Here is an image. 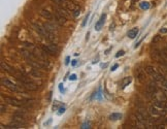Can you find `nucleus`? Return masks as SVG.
I'll list each match as a JSON object with an SVG mask.
<instances>
[{"instance_id": "obj_1", "label": "nucleus", "mask_w": 167, "mask_h": 129, "mask_svg": "<svg viewBox=\"0 0 167 129\" xmlns=\"http://www.w3.org/2000/svg\"><path fill=\"white\" fill-rule=\"evenodd\" d=\"M1 85L4 86V87L9 88V89H11V91L20 92V93H22L24 89L23 86H18L17 84H15L13 81L9 80V78H3V80H1Z\"/></svg>"}, {"instance_id": "obj_2", "label": "nucleus", "mask_w": 167, "mask_h": 129, "mask_svg": "<svg viewBox=\"0 0 167 129\" xmlns=\"http://www.w3.org/2000/svg\"><path fill=\"white\" fill-rule=\"evenodd\" d=\"M43 53L48 54V55H57L58 52H59V47L57 45H43L41 47Z\"/></svg>"}, {"instance_id": "obj_3", "label": "nucleus", "mask_w": 167, "mask_h": 129, "mask_svg": "<svg viewBox=\"0 0 167 129\" xmlns=\"http://www.w3.org/2000/svg\"><path fill=\"white\" fill-rule=\"evenodd\" d=\"M5 101H6L7 103L11 104V105L17 106V108H23V106H25V104H26L25 100H20V99H17V98H14V97H9V96L5 97Z\"/></svg>"}, {"instance_id": "obj_4", "label": "nucleus", "mask_w": 167, "mask_h": 129, "mask_svg": "<svg viewBox=\"0 0 167 129\" xmlns=\"http://www.w3.org/2000/svg\"><path fill=\"white\" fill-rule=\"evenodd\" d=\"M158 92V87H157V84L155 82H151L148 85V88H146V94L149 96H154L155 93Z\"/></svg>"}, {"instance_id": "obj_5", "label": "nucleus", "mask_w": 167, "mask_h": 129, "mask_svg": "<svg viewBox=\"0 0 167 129\" xmlns=\"http://www.w3.org/2000/svg\"><path fill=\"white\" fill-rule=\"evenodd\" d=\"M0 66H1V69H2L3 71L9 72V73H11V74L16 73V72H15V68L11 67V66L9 65L7 63H5L4 61H1V63H0Z\"/></svg>"}, {"instance_id": "obj_6", "label": "nucleus", "mask_w": 167, "mask_h": 129, "mask_svg": "<svg viewBox=\"0 0 167 129\" xmlns=\"http://www.w3.org/2000/svg\"><path fill=\"white\" fill-rule=\"evenodd\" d=\"M149 114L151 115L152 117H160L162 115V113L159 110V108H157L156 105H152L149 108Z\"/></svg>"}, {"instance_id": "obj_7", "label": "nucleus", "mask_w": 167, "mask_h": 129, "mask_svg": "<svg viewBox=\"0 0 167 129\" xmlns=\"http://www.w3.org/2000/svg\"><path fill=\"white\" fill-rule=\"evenodd\" d=\"M24 87V89L27 90V91H36L38 89V86L36 84H34L33 82H29V83H26V84L22 85Z\"/></svg>"}, {"instance_id": "obj_8", "label": "nucleus", "mask_w": 167, "mask_h": 129, "mask_svg": "<svg viewBox=\"0 0 167 129\" xmlns=\"http://www.w3.org/2000/svg\"><path fill=\"white\" fill-rule=\"evenodd\" d=\"M54 18H55V21L57 22L59 25H64V24L66 23V19H67V18L60 15V14L57 13V11H55V14H54Z\"/></svg>"}, {"instance_id": "obj_9", "label": "nucleus", "mask_w": 167, "mask_h": 129, "mask_svg": "<svg viewBox=\"0 0 167 129\" xmlns=\"http://www.w3.org/2000/svg\"><path fill=\"white\" fill-rule=\"evenodd\" d=\"M28 74L31 76H33V78H41V76H43V73L41 71H40V69H38V68H31V69L28 71Z\"/></svg>"}, {"instance_id": "obj_10", "label": "nucleus", "mask_w": 167, "mask_h": 129, "mask_svg": "<svg viewBox=\"0 0 167 129\" xmlns=\"http://www.w3.org/2000/svg\"><path fill=\"white\" fill-rule=\"evenodd\" d=\"M21 54L26 58V59L29 61V60H33V59H36L35 55L32 53L30 50H21Z\"/></svg>"}, {"instance_id": "obj_11", "label": "nucleus", "mask_w": 167, "mask_h": 129, "mask_svg": "<svg viewBox=\"0 0 167 129\" xmlns=\"http://www.w3.org/2000/svg\"><path fill=\"white\" fill-rule=\"evenodd\" d=\"M105 18H106V15L105 14H102L100 19L97 21V23L95 24V30L96 31H99L100 29L102 28V26L104 25V22H105Z\"/></svg>"}, {"instance_id": "obj_12", "label": "nucleus", "mask_w": 167, "mask_h": 129, "mask_svg": "<svg viewBox=\"0 0 167 129\" xmlns=\"http://www.w3.org/2000/svg\"><path fill=\"white\" fill-rule=\"evenodd\" d=\"M144 70H146V72L149 74V76H151L152 78H154L155 76H156L157 73H158L159 71H157V69L154 67V66L152 65H148L146 66V68H144Z\"/></svg>"}, {"instance_id": "obj_13", "label": "nucleus", "mask_w": 167, "mask_h": 129, "mask_svg": "<svg viewBox=\"0 0 167 129\" xmlns=\"http://www.w3.org/2000/svg\"><path fill=\"white\" fill-rule=\"evenodd\" d=\"M56 11L59 13L60 15L64 16L65 18H69V16H70V13H69L70 11H68L67 9H64V7H62V6H56Z\"/></svg>"}, {"instance_id": "obj_14", "label": "nucleus", "mask_w": 167, "mask_h": 129, "mask_svg": "<svg viewBox=\"0 0 167 129\" xmlns=\"http://www.w3.org/2000/svg\"><path fill=\"white\" fill-rule=\"evenodd\" d=\"M40 15L47 20H52L54 18V15L51 11H48V9H41V11H40Z\"/></svg>"}, {"instance_id": "obj_15", "label": "nucleus", "mask_w": 167, "mask_h": 129, "mask_svg": "<svg viewBox=\"0 0 167 129\" xmlns=\"http://www.w3.org/2000/svg\"><path fill=\"white\" fill-rule=\"evenodd\" d=\"M138 32H139V30H138L137 27L132 28V29H130L129 31H128V37L131 38V39H134V38L137 36Z\"/></svg>"}, {"instance_id": "obj_16", "label": "nucleus", "mask_w": 167, "mask_h": 129, "mask_svg": "<svg viewBox=\"0 0 167 129\" xmlns=\"http://www.w3.org/2000/svg\"><path fill=\"white\" fill-rule=\"evenodd\" d=\"M136 76H137V80L139 82H144L146 81V70H141V69H138L136 71Z\"/></svg>"}, {"instance_id": "obj_17", "label": "nucleus", "mask_w": 167, "mask_h": 129, "mask_svg": "<svg viewBox=\"0 0 167 129\" xmlns=\"http://www.w3.org/2000/svg\"><path fill=\"white\" fill-rule=\"evenodd\" d=\"M64 4H65V7H66V9H67L68 11H75V9L78 7V5H76L75 3H73V2H70V1H68V0L66 1L65 3H64Z\"/></svg>"}, {"instance_id": "obj_18", "label": "nucleus", "mask_w": 167, "mask_h": 129, "mask_svg": "<svg viewBox=\"0 0 167 129\" xmlns=\"http://www.w3.org/2000/svg\"><path fill=\"white\" fill-rule=\"evenodd\" d=\"M43 26H45V28L48 30V31L53 32V33H54V31L57 29V27H56L53 23H45V24H43Z\"/></svg>"}, {"instance_id": "obj_19", "label": "nucleus", "mask_w": 167, "mask_h": 129, "mask_svg": "<svg viewBox=\"0 0 167 129\" xmlns=\"http://www.w3.org/2000/svg\"><path fill=\"white\" fill-rule=\"evenodd\" d=\"M122 118V115L120 114V113H114V114H112L109 116V119L110 120H112V121H117V120H119V119H121Z\"/></svg>"}, {"instance_id": "obj_20", "label": "nucleus", "mask_w": 167, "mask_h": 129, "mask_svg": "<svg viewBox=\"0 0 167 129\" xmlns=\"http://www.w3.org/2000/svg\"><path fill=\"white\" fill-rule=\"evenodd\" d=\"M130 83H131V78H124V81H123V84H122V87L125 88L127 85H129Z\"/></svg>"}, {"instance_id": "obj_21", "label": "nucleus", "mask_w": 167, "mask_h": 129, "mask_svg": "<svg viewBox=\"0 0 167 129\" xmlns=\"http://www.w3.org/2000/svg\"><path fill=\"white\" fill-rule=\"evenodd\" d=\"M161 40H162V36L161 35H156L153 38V42H154V43H157V42L161 41Z\"/></svg>"}, {"instance_id": "obj_22", "label": "nucleus", "mask_w": 167, "mask_h": 129, "mask_svg": "<svg viewBox=\"0 0 167 129\" xmlns=\"http://www.w3.org/2000/svg\"><path fill=\"white\" fill-rule=\"evenodd\" d=\"M56 5H62L63 3H65L67 0H52Z\"/></svg>"}, {"instance_id": "obj_23", "label": "nucleus", "mask_w": 167, "mask_h": 129, "mask_svg": "<svg viewBox=\"0 0 167 129\" xmlns=\"http://www.w3.org/2000/svg\"><path fill=\"white\" fill-rule=\"evenodd\" d=\"M72 14H73V17H74V18L78 17V15H80V7L78 6L77 9H75V11H72Z\"/></svg>"}, {"instance_id": "obj_24", "label": "nucleus", "mask_w": 167, "mask_h": 129, "mask_svg": "<svg viewBox=\"0 0 167 129\" xmlns=\"http://www.w3.org/2000/svg\"><path fill=\"white\" fill-rule=\"evenodd\" d=\"M166 123L165 124H158V125H155V128L156 129H164V128H166Z\"/></svg>"}, {"instance_id": "obj_25", "label": "nucleus", "mask_w": 167, "mask_h": 129, "mask_svg": "<svg viewBox=\"0 0 167 129\" xmlns=\"http://www.w3.org/2000/svg\"><path fill=\"white\" fill-rule=\"evenodd\" d=\"M140 7H141V9H148L149 7H150V5H149L148 2H141V3H140Z\"/></svg>"}, {"instance_id": "obj_26", "label": "nucleus", "mask_w": 167, "mask_h": 129, "mask_svg": "<svg viewBox=\"0 0 167 129\" xmlns=\"http://www.w3.org/2000/svg\"><path fill=\"white\" fill-rule=\"evenodd\" d=\"M24 46H25L26 48H28V49H31V50L34 49V46L32 45L31 42H30V43L29 42H24Z\"/></svg>"}, {"instance_id": "obj_27", "label": "nucleus", "mask_w": 167, "mask_h": 129, "mask_svg": "<svg viewBox=\"0 0 167 129\" xmlns=\"http://www.w3.org/2000/svg\"><path fill=\"white\" fill-rule=\"evenodd\" d=\"M4 112H6V106H5L3 103H1V105H0V113L3 114Z\"/></svg>"}, {"instance_id": "obj_28", "label": "nucleus", "mask_w": 167, "mask_h": 129, "mask_svg": "<svg viewBox=\"0 0 167 129\" xmlns=\"http://www.w3.org/2000/svg\"><path fill=\"white\" fill-rule=\"evenodd\" d=\"M88 20H89V14H88V15L85 17V19H84V22H82V27H85V26H86V24H87Z\"/></svg>"}, {"instance_id": "obj_29", "label": "nucleus", "mask_w": 167, "mask_h": 129, "mask_svg": "<svg viewBox=\"0 0 167 129\" xmlns=\"http://www.w3.org/2000/svg\"><path fill=\"white\" fill-rule=\"evenodd\" d=\"M161 84H162L163 88H164V89H166V90H167V78H165L164 80L162 81V83H161Z\"/></svg>"}, {"instance_id": "obj_30", "label": "nucleus", "mask_w": 167, "mask_h": 129, "mask_svg": "<svg viewBox=\"0 0 167 129\" xmlns=\"http://www.w3.org/2000/svg\"><path fill=\"white\" fill-rule=\"evenodd\" d=\"M124 54H125V52L123 51V50H121V51H119L118 53L116 54V57H117V58H119V57H120V56H123V55H124Z\"/></svg>"}, {"instance_id": "obj_31", "label": "nucleus", "mask_w": 167, "mask_h": 129, "mask_svg": "<svg viewBox=\"0 0 167 129\" xmlns=\"http://www.w3.org/2000/svg\"><path fill=\"white\" fill-rule=\"evenodd\" d=\"M69 80L70 81H75L76 80V74H72V76H70Z\"/></svg>"}, {"instance_id": "obj_32", "label": "nucleus", "mask_w": 167, "mask_h": 129, "mask_svg": "<svg viewBox=\"0 0 167 129\" xmlns=\"http://www.w3.org/2000/svg\"><path fill=\"white\" fill-rule=\"evenodd\" d=\"M160 33H167V28H162V29H160Z\"/></svg>"}, {"instance_id": "obj_33", "label": "nucleus", "mask_w": 167, "mask_h": 129, "mask_svg": "<svg viewBox=\"0 0 167 129\" xmlns=\"http://www.w3.org/2000/svg\"><path fill=\"white\" fill-rule=\"evenodd\" d=\"M118 64H114V66H112V71H114V70H116L117 69V68H118Z\"/></svg>"}, {"instance_id": "obj_34", "label": "nucleus", "mask_w": 167, "mask_h": 129, "mask_svg": "<svg viewBox=\"0 0 167 129\" xmlns=\"http://www.w3.org/2000/svg\"><path fill=\"white\" fill-rule=\"evenodd\" d=\"M60 112H59V114H62V113H64L65 112V108H60Z\"/></svg>"}, {"instance_id": "obj_35", "label": "nucleus", "mask_w": 167, "mask_h": 129, "mask_svg": "<svg viewBox=\"0 0 167 129\" xmlns=\"http://www.w3.org/2000/svg\"><path fill=\"white\" fill-rule=\"evenodd\" d=\"M76 63H77V60H72V66H75L76 65Z\"/></svg>"}, {"instance_id": "obj_36", "label": "nucleus", "mask_w": 167, "mask_h": 129, "mask_svg": "<svg viewBox=\"0 0 167 129\" xmlns=\"http://www.w3.org/2000/svg\"><path fill=\"white\" fill-rule=\"evenodd\" d=\"M62 86H63V85H62V84H60V85H59V89H60V92H63V87H62Z\"/></svg>"}, {"instance_id": "obj_37", "label": "nucleus", "mask_w": 167, "mask_h": 129, "mask_svg": "<svg viewBox=\"0 0 167 129\" xmlns=\"http://www.w3.org/2000/svg\"><path fill=\"white\" fill-rule=\"evenodd\" d=\"M69 63V57H66V60H65V64L67 65V64Z\"/></svg>"}, {"instance_id": "obj_38", "label": "nucleus", "mask_w": 167, "mask_h": 129, "mask_svg": "<svg viewBox=\"0 0 167 129\" xmlns=\"http://www.w3.org/2000/svg\"><path fill=\"white\" fill-rule=\"evenodd\" d=\"M166 49H167V48H166Z\"/></svg>"}]
</instances>
